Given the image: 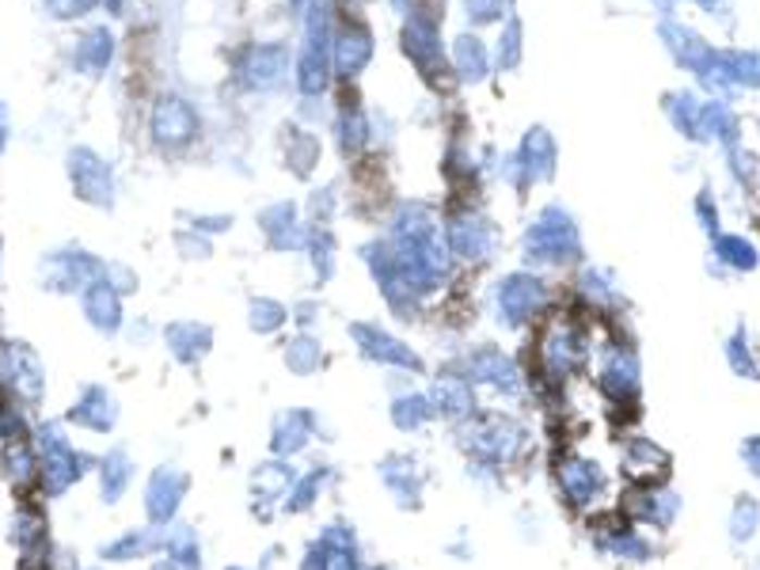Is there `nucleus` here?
<instances>
[{"label":"nucleus","instance_id":"20e7f679","mask_svg":"<svg viewBox=\"0 0 760 570\" xmlns=\"http://www.w3.org/2000/svg\"><path fill=\"white\" fill-rule=\"evenodd\" d=\"M88 4L91 0H46V8H50L53 15H80Z\"/></svg>","mask_w":760,"mask_h":570},{"label":"nucleus","instance_id":"f257e3e1","mask_svg":"<svg viewBox=\"0 0 760 570\" xmlns=\"http://www.w3.org/2000/svg\"><path fill=\"white\" fill-rule=\"evenodd\" d=\"M68 172H73V183L76 190H80V198H88V202H107L111 198V172H107V164H99L91 152H73L68 157Z\"/></svg>","mask_w":760,"mask_h":570},{"label":"nucleus","instance_id":"7ed1b4c3","mask_svg":"<svg viewBox=\"0 0 760 570\" xmlns=\"http://www.w3.org/2000/svg\"><path fill=\"white\" fill-rule=\"evenodd\" d=\"M84 308H88V315L99 323V327H111V323H114V297L107 293V285L91 289L88 297H84Z\"/></svg>","mask_w":760,"mask_h":570},{"label":"nucleus","instance_id":"f03ea898","mask_svg":"<svg viewBox=\"0 0 760 570\" xmlns=\"http://www.w3.org/2000/svg\"><path fill=\"white\" fill-rule=\"evenodd\" d=\"M4 365H8V373H12V384L23 396H38V388H42V381H38V361L30 358L20 343H12L4 350Z\"/></svg>","mask_w":760,"mask_h":570}]
</instances>
